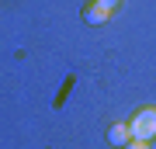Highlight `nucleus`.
Instances as JSON below:
<instances>
[{
    "label": "nucleus",
    "instance_id": "f257e3e1",
    "mask_svg": "<svg viewBox=\"0 0 156 149\" xmlns=\"http://www.w3.org/2000/svg\"><path fill=\"white\" fill-rule=\"evenodd\" d=\"M128 132H132V139H139V142H153L156 139V108L135 111V118L128 122Z\"/></svg>",
    "mask_w": 156,
    "mask_h": 149
},
{
    "label": "nucleus",
    "instance_id": "f03ea898",
    "mask_svg": "<svg viewBox=\"0 0 156 149\" xmlns=\"http://www.w3.org/2000/svg\"><path fill=\"white\" fill-rule=\"evenodd\" d=\"M108 142L125 149L128 142H132V132H128V125H111V132H108Z\"/></svg>",
    "mask_w": 156,
    "mask_h": 149
},
{
    "label": "nucleus",
    "instance_id": "7ed1b4c3",
    "mask_svg": "<svg viewBox=\"0 0 156 149\" xmlns=\"http://www.w3.org/2000/svg\"><path fill=\"white\" fill-rule=\"evenodd\" d=\"M108 17H111V11H104L101 4H90L87 11H83V21H87V24H104Z\"/></svg>",
    "mask_w": 156,
    "mask_h": 149
},
{
    "label": "nucleus",
    "instance_id": "20e7f679",
    "mask_svg": "<svg viewBox=\"0 0 156 149\" xmlns=\"http://www.w3.org/2000/svg\"><path fill=\"white\" fill-rule=\"evenodd\" d=\"M94 4H101L104 11H115V7H118V0H94Z\"/></svg>",
    "mask_w": 156,
    "mask_h": 149
},
{
    "label": "nucleus",
    "instance_id": "39448f33",
    "mask_svg": "<svg viewBox=\"0 0 156 149\" xmlns=\"http://www.w3.org/2000/svg\"><path fill=\"white\" fill-rule=\"evenodd\" d=\"M125 149H149V142H139V139H132V142H128Z\"/></svg>",
    "mask_w": 156,
    "mask_h": 149
}]
</instances>
